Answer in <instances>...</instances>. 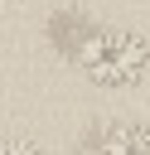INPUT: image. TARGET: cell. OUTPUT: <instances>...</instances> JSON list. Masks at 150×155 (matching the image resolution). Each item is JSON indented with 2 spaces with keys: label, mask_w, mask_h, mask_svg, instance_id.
<instances>
[{
  "label": "cell",
  "mask_w": 150,
  "mask_h": 155,
  "mask_svg": "<svg viewBox=\"0 0 150 155\" xmlns=\"http://www.w3.org/2000/svg\"><path fill=\"white\" fill-rule=\"evenodd\" d=\"M0 155H44V150L24 136H0Z\"/></svg>",
  "instance_id": "obj_3"
},
{
  "label": "cell",
  "mask_w": 150,
  "mask_h": 155,
  "mask_svg": "<svg viewBox=\"0 0 150 155\" xmlns=\"http://www.w3.org/2000/svg\"><path fill=\"white\" fill-rule=\"evenodd\" d=\"M77 68L87 82L97 87H135L150 68V44L135 29H116V24H97L87 29V39L77 44Z\"/></svg>",
  "instance_id": "obj_1"
},
{
  "label": "cell",
  "mask_w": 150,
  "mask_h": 155,
  "mask_svg": "<svg viewBox=\"0 0 150 155\" xmlns=\"http://www.w3.org/2000/svg\"><path fill=\"white\" fill-rule=\"evenodd\" d=\"M92 155H150V126L140 121H111L97 131Z\"/></svg>",
  "instance_id": "obj_2"
}]
</instances>
